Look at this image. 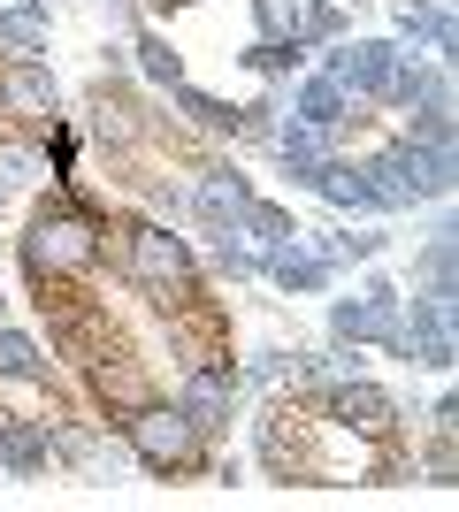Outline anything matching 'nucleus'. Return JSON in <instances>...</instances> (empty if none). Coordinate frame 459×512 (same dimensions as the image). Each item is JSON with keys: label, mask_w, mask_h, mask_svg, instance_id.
I'll return each instance as SVG.
<instances>
[{"label": "nucleus", "mask_w": 459, "mask_h": 512, "mask_svg": "<svg viewBox=\"0 0 459 512\" xmlns=\"http://www.w3.org/2000/svg\"><path fill=\"white\" fill-rule=\"evenodd\" d=\"M123 436H131V451L146 459V474H161V482H176V474H215L207 436H199L169 398H146V406L123 421Z\"/></svg>", "instance_id": "f257e3e1"}, {"label": "nucleus", "mask_w": 459, "mask_h": 512, "mask_svg": "<svg viewBox=\"0 0 459 512\" xmlns=\"http://www.w3.org/2000/svg\"><path fill=\"white\" fill-rule=\"evenodd\" d=\"M322 77L345 85V100H375V107H406V77H414V54H398L391 39H352L329 54Z\"/></svg>", "instance_id": "f03ea898"}, {"label": "nucleus", "mask_w": 459, "mask_h": 512, "mask_svg": "<svg viewBox=\"0 0 459 512\" xmlns=\"http://www.w3.org/2000/svg\"><path fill=\"white\" fill-rule=\"evenodd\" d=\"M391 352H398V360H414V367H429V375H444V367H452V306L414 299V314H398Z\"/></svg>", "instance_id": "7ed1b4c3"}, {"label": "nucleus", "mask_w": 459, "mask_h": 512, "mask_svg": "<svg viewBox=\"0 0 459 512\" xmlns=\"http://www.w3.org/2000/svg\"><path fill=\"white\" fill-rule=\"evenodd\" d=\"M398 291H360V299H337L329 306V337L337 344H383L391 352V337H398Z\"/></svg>", "instance_id": "20e7f679"}, {"label": "nucleus", "mask_w": 459, "mask_h": 512, "mask_svg": "<svg viewBox=\"0 0 459 512\" xmlns=\"http://www.w3.org/2000/svg\"><path fill=\"white\" fill-rule=\"evenodd\" d=\"M322 406L337 413V421H352L360 436H398V398H391L383 383H360V375L322 383Z\"/></svg>", "instance_id": "39448f33"}, {"label": "nucleus", "mask_w": 459, "mask_h": 512, "mask_svg": "<svg viewBox=\"0 0 459 512\" xmlns=\"http://www.w3.org/2000/svg\"><path fill=\"white\" fill-rule=\"evenodd\" d=\"M54 100H62V92H54V77H46V62H31V54H23V62H0V107H8V123H54Z\"/></svg>", "instance_id": "423d86ee"}, {"label": "nucleus", "mask_w": 459, "mask_h": 512, "mask_svg": "<svg viewBox=\"0 0 459 512\" xmlns=\"http://www.w3.org/2000/svg\"><path fill=\"white\" fill-rule=\"evenodd\" d=\"M245 207H253V184H245L238 169H199V184H192V214L207 222V230H230Z\"/></svg>", "instance_id": "0eeeda50"}, {"label": "nucleus", "mask_w": 459, "mask_h": 512, "mask_svg": "<svg viewBox=\"0 0 459 512\" xmlns=\"http://www.w3.org/2000/svg\"><path fill=\"white\" fill-rule=\"evenodd\" d=\"M46 459H54V436H46V421H31V413H8V421H0V467H8V474H39Z\"/></svg>", "instance_id": "6e6552de"}, {"label": "nucleus", "mask_w": 459, "mask_h": 512, "mask_svg": "<svg viewBox=\"0 0 459 512\" xmlns=\"http://www.w3.org/2000/svg\"><path fill=\"white\" fill-rule=\"evenodd\" d=\"M230 230H238L245 245H253V253L268 260V253H276V245H291V237H299V222H291L284 207H268V199H253V207H245L238 222H230Z\"/></svg>", "instance_id": "1a4fd4ad"}, {"label": "nucleus", "mask_w": 459, "mask_h": 512, "mask_svg": "<svg viewBox=\"0 0 459 512\" xmlns=\"http://www.w3.org/2000/svg\"><path fill=\"white\" fill-rule=\"evenodd\" d=\"M261 268H268L276 283H284V291H322V283H329V260H322V253H306L299 237H291V245H276V253H268Z\"/></svg>", "instance_id": "9d476101"}, {"label": "nucleus", "mask_w": 459, "mask_h": 512, "mask_svg": "<svg viewBox=\"0 0 459 512\" xmlns=\"http://www.w3.org/2000/svg\"><path fill=\"white\" fill-rule=\"evenodd\" d=\"M352 115V100H345V85H337V77H306L299 85V123L306 130H329V138H337V123H345Z\"/></svg>", "instance_id": "9b49d317"}, {"label": "nucleus", "mask_w": 459, "mask_h": 512, "mask_svg": "<svg viewBox=\"0 0 459 512\" xmlns=\"http://www.w3.org/2000/svg\"><path fill=\"white\" fill-rule=\"evenodd\" d=\"M314 192H322V199H337V207L375 214V192H368V176L352 169V161H322V169H314Z\"/></svg>", "instance_id": "f8f14e48"}, {"label": "nucleus", "mask_w": 459, "mask_h": 512, "mask_svg": "<svg viewBox=\"0 0 459 512\" xmlns=\"http://www.w3.org/2000/svg\"><path fill=\"white\" fill-rule=\"evenodd\" d=\"M276 153H284V169L299 176V184H314V169L329 161V130H306V123H291L284 138H276Z\"/></svg>", "instance_id": "ddd939ff"}, {"label": "nucleus", "mask_w": 459, "mask_h": 512, "mask_svg": "<svg viewBox=\"0 0 459 512\" xmlns=\"http://www.w3.org/2000/svg\"><path fill=\"white\" fill-rule=\"evenodd\" d=\"M398 31L429 39L437 54H452V8H437V0H398Z\"/></svg>", "instance_id": "4468645a"}, {"label": "nucleus", "mask_w": 459, "mask_h": 512, "mask_svg": "<svg viewBox=\"0 0 459 512\" xmlns=\"http://www.w3.org/2000/svg\"><path fill=\"white\" fill-rule=\"evenodd\" d=\"M421 299L452 306V230L429 237V253H421Z\"/></svg>", "instance_id": "2eb2a0df"}, {"label": "nucleus", "mask_w": 459, "mask_h": 512, "mask_svg": "<svg viewBox=\"0 0 459 512\" xmlns=\"http://www.w3.org/2000/svg\"><path fill=\"white\" fill-rule=\"evenodd\" d=\"M23 375H46L39 344L23 337V329H0V383H23Z\"/></svg>", "instance_id": "dca6fc26"}, {"label": "nucleus", "mask_w": 459, "mask_h": 512, "mask_svg": "<svg viewBox=\"0 0 459 512\" xmlns=\"http://www.w3.org/2000/svg\"><path fill=\"white\" fill-rule=\"evenodd\" d=\"M0 46H16V54H39V46H46L39 8H0Z\"/></svg>", "instance_id": "f3484780"}, {"label": "nucleus", "mask_w": 459, "mask_h": 512, "mask_svg": "<svg viewBox=\"0 0 459 512\" xmlns=\"http://www.w3.org/2000/svg\"><path fill=\"white\" fill-rule=\"evenodd\" d=\"M138 62H146V77H153L161 92H169L176 77H184V54H176V46L161 39V31H146V39H138Z\"/></svg>", "instance_id": "a211bd4d"}, {"label": "nucleus", "mask_w": 459, "mask_h": 512, "mask_svg": "<svg viewBox=\"0 0 459 512\" xmlns=\"http://www.w3.org/2000/svg\"><path fill=\"white\" fill-rule=\"evenodd\" d=\"M215 268H222L230 283H245L253 268H261V253H253V245H245L238 230H215Z\"/></svg>", "instance_id": "6ab92c4d"}, {"label": "nucleus", "mask_w": 459, "mask_h": 512, "mask_svg": "<svg viewBox=\"0 0 459 512\" xmlns=\"http://www.w3.org/2000/svg\"><path fill=\"white\" fill-rule=\"evenodd\" d=\"M337 31H345L337 8H299V39H337Z\"/></svg>", "instance_id": "aec40b11"}, {"label": "nucleus", "mask_w": 459, "mask_h": 512, "mask_svg": "<svg viewBox=\"0 0 459 512\" xmlns=\"http://www.w3.org/2000/svg\"><path fill=\"white\" fill-rule=\"evenodd\" d=\"M0 207H8V184H0Z\"/></svg>", "instance_id": "412c9836"}]
</instances>
